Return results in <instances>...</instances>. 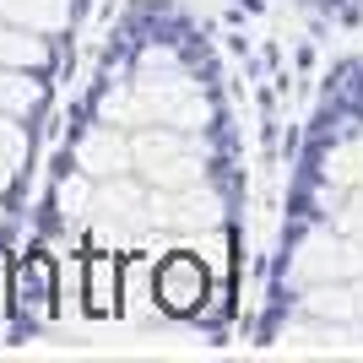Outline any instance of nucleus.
<instances>
[{
  "instance_id": "nucleus-1",
  "label": "nucleus",
  "mask_w": 363,
  "mask_h": 363,
  "mask_svg": "<svg viewBox=\"0 0 363 363\" xmlns=\"http://www.w3.org/2000/svg\"><path fill=\"white\" fill-rule=\"evenodd\" d=\"M157 288H163V303L174 309V315H190V309L206 298V272H201V260L174 255L163 266V277H157Z\"/></svg>"
}]
</instances>
